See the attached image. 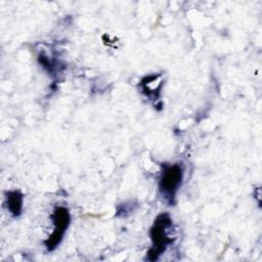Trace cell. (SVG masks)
Listing matches in <instances>:
<instances>
[{
    "mask_svg": "<svg viewBox=\"0 0 262 262\" xmlns=\"http://www.w3.org/2000/svg\"><path fill=\"white\" fill-rule=\"evenodd\" d=\"M182 180V169L179 165L165 166L160 179V191L162 195L172 202Z\"/></svg>",
    "mask_w": 262,
    "mask_h": 262,
    "instance_id": "cell-1",
    "label": "cell"
},
{
    "mask_svg": "<svg viewBox=\"0 0 262 262\" xmlns=\"http://www.w3.org/2000/svg\"><path fill=\"white\" fill-rule=\"evenodd\" d=\"M169 225H171V220L169 216L163 214L157 218L154 227L151 228V239L154 246L149 252V255L154 256L152 260L157 259L158 255H160V253L165 250L166 245L172 243V239H170L166 234V228Z\"/></svg>",
    "mask_w": 262,
    "mask_h": 262,
    "instance_id": "cell-2",
    "label": "cell"
},
{
    "mask_svg": "<svg viewBox=\"0 0 262 262\" xmlns=\"http://www.w3.org/2000/svg\"><path fill=\"white\" fill-rule=\"evenodd\" d=\"M53 221L55 224L54 231L49 239L46 242L48 250H52L61 239L63 232L70 222V214L66 208L58 207L53 213Z\"/></svg>",
    "mask_w": 262,
    "mask_h": 262,
    "instance_id": "cell-3",
    "label": "cell"
},
{
    "mask_svg": "<svg viewBox=\"0 0 262 262\" xmlns=\"http://www.w3.org/2000/svg\"><path fill=\"white\" fill-rule=\"evenodd\" d=\"M7 204H8V209L12 215L14 216L19 215L21 211V204H23L21 194L17 191L9 192L7 196Z\"/></svg>",
    "mask_w": 262,
    "mask_h": 262,
    "instance_id": "cell-4",
    "label": "cell"
}]
</instances>
